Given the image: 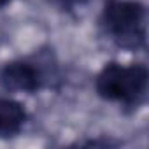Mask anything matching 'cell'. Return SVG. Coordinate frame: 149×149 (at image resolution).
I'll return each instance as SVG.
<instances>
[{
	"instance_id": "277c9868",
	"label": "cell",
	"mask_w": 149,
	"mask_h": 149,
	"mask_svg": "<svg viewBox=\"0 0 149 149\" xmlns=\"http://www.w3.org/2000/svg\"><path fill=\"white\" fill-rule=\"evenodd\" d=\"M26 121L25 107L13 100L0 97V139H9L21 132Z\"/></svg>"
},
{
	"instance_id": "6da1fadb",
	"label": "cell",
	"mask_w": 149,
	"mask_h": 149,
	"mask_svg": "<svg viewBox=\"0 0 149 149\" xmlns=\"http://www.w3.org/2000/svg\"><path fill=\"white\" fill-rule=\"evenodd\" d=\"M149 74L140 63L121 65L107 63L97 76V93L107 102H118L128 107L139 105L147 91Z\"/></svg>"
},
{
	"instance_id": "3957f363",
	"label": "cell",
	"mask_w": 149,
	"mask_h": 149,
	"mask_svg": "<svg viewBox=\"0 0 149 149\" xmlns=\"http://www.w3.org/2000/svg\"><path fill=\"white\" fill-rule=\"evenodd\" d=\"M42 84L39 68L23 60L7 63L0 72V86L11 93H35Z\"/></svg>"
},
{
	"instance_id": "7a4b0ae2",
	"label": "cell",
	"mask_w": 149,
	"mask_h": 149,
	"mask_svg": "<svg viewBox=\"0 0 149 149\" xmlns=\"http://www.w3.org/2000/svg\"><path fill=\"white\" fill-rule=\"evenodd\" d=\"M100 23L121 47L139 49L146 42V7L137 0H107Z\"/></svg>"
},
{
	"instance_id": "8992f818",
	"label": "cell",
	"mask_w": 149,
	"mask_h": 149,
	"mask_svg": "<svg viewBox=\"0 0 149 149\" xmlns=\"http://www.w3.org/2000/svg\"><path fill=\"white\" fill-rule=\"evenodd\" d=\"M9 2H11V0H0V7H6Z\"/></svg>"
},
{
	"instance_id": "5b68a950",
	"label": "cell",
	"mask_w": 149,
	"mask_h": 149,
	"mask_svg": "<svg viewBox=\"0 0 149 149\" xmlns=\"http://www.w3.org/2000/svg\"><path fill=\"white\" fill-rule=\"evenodd\" d=\"M58 2H60L61 9H65V11H74V9L84 6L88 0H58Z\"/></svg>"
}]
</instances>
